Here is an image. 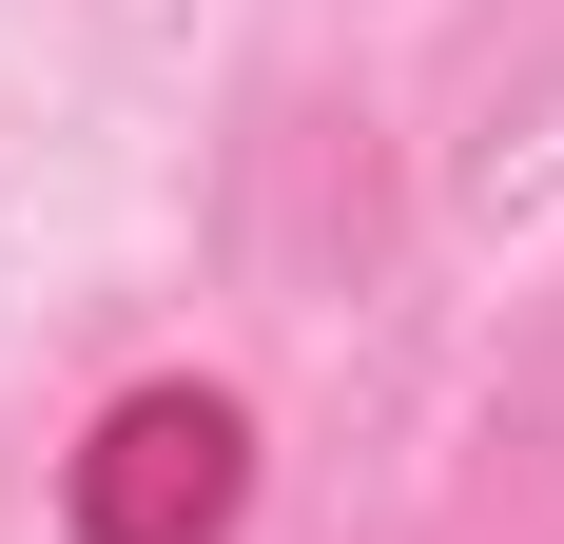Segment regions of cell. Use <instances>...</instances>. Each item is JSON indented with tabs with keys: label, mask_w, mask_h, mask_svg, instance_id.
I'll return each mask as SVG.
<instances>
[{
	"label": "cell",
	"mask_w": 564,
	"mask_h": 544,
	"mask_svg": "<svg viewBox=\"0 0 564 544\" xmlns=\"http://www.w3.org/2000/svg\"><path fill=\"white\" fill-rule=\"evenodd\" d=\"M234 505H253V409L195 389V370L117 389L78 428V467H58V525L78 544H234Z\"/></svg>",
	"instance_id": "cell-1"
}]
</instances>
